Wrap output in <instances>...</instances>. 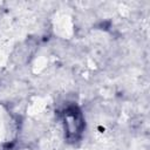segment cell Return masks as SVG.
Wrapping results in <instances>:
<instances>
[{"label":"cell","mask_w":150,"mask_h":150,"mask_svg":"<svg viewBox=\"0 0 150 150\" xmlns=\"http://www.w3.org/2000/svg\"><path fill=\"white\" fill-rule=\"evenodd\" d=\"M57 118L63 130L64 141L69 144L79 143L86 129V118L81 108L74 102H67L57 109Z\"/></svg>","instance_id":"1"}]
</instances>
